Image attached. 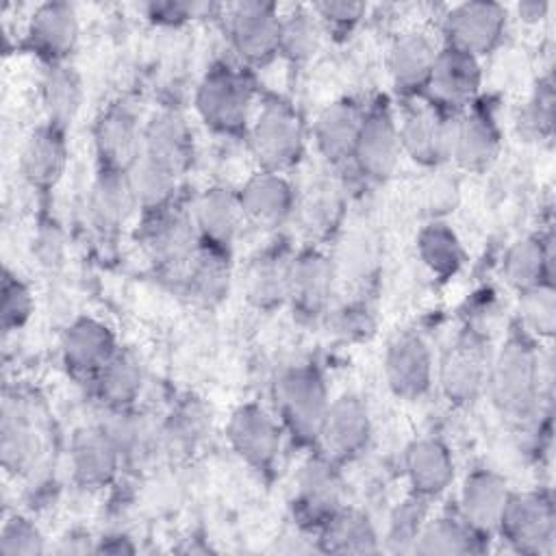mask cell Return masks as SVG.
<instances>
[{"instance_id": "obj_1", "label": "cell", "mask_w": 556, "mask_h": 556, "mask_svg": "<svg viewBox=\"0 0 556 556\" xmlns=\"http://www.w3.org/2000/svg\"><path fill=\"white\" fill-rule=\"evenodd\" d=\"M549 380L552 358H541L521 341L506 343L489 365L486 376L493 404L513 419L530 417Z\"/></svg>"}, {"instance_id": "obj_2", "label": "cell", "mask_w": 556, "mask_h": 556, "mask_svg": "<svg viewBox=\"0 0 556 556\" xmlns=\"http://www.w3.org/2000/svg\"><path fill=\"white\" fill-rule=\"evenodd\" d=\"M276 395L291 432L300 439H315L330 404L319 374L311 367L289 369L278 380Z\"/></svg>"}, {"instance_id": "obj_3", "label": "cell", "mask_w": 556, "mask_h": 556, "mask_svg": "<svg viewBox=\"0 0 556 556\" xmlns=\"http://www.w3.org/2000/svg\"><path fill=\"white\" fill-rule=\"evenodd\" d=\"M252 150L269 169L291 165L302 150V124L293 109L282 102H269L252 126Z\"/></svg>"}, {"instance_id": "obj_4", "label": "cell", "mask_w": 556, "mask_h": 556, "mask_svg": "<svg viewBox=\"0 0 556 556\" xmlns=\"http://www.w3.org/2000/svg\"><path fill=\"white\" fill-rule=\"evenodd\" d=\"M500 528L517 549L530 554L545 552L554 543L552 506L534 493L508 495Z\"/></svg>"}, {"instance_id": "obj_5", "label": "cell", "mask_w": 556, "mask_h": 556, "mask_svg": "<svg viewBox=\"0 0 556 556\" xmlns=\"http://www.w3.org/2000/svg\"><path fill=\"white\" fill-rule=\"evenodd\" d=\"M506 24V11L497 2H463L445 17V33L452 48L467 54L491 50Z\"/></svg>"}, {"instance_id": "obj_6", "label": "cell", "mask_w": 556, "mask_h": 556, "mask_svg": "<svg viewBox=\"0 0 556 556\" xmlns=\"http://www.w3.org/2000/svg\"><path fill=\"white\" fill-rule=\"evenodd\" d=\"M195 106L202 119L213 128L237 130L248 117L250 91L237 74L228 70H213L198 89Z\"/></svg>"}, {"instance_id": "obj_7", "label": "cell", "mask_w": 556, "mask_h": 556, "mask_svg": "<svg viewBox=\"0 0 556 556\" xmlns=\"http://www.w3.org/2000/svg\"><path fill=\"white\" fill-rule=\"evenodd\" d=\"M280 24L282 17L269 2L252 0L237 4L230 22L235 48L254 63L269 59L280 43Z\"/></svg>"}, {"instance_id": "obj_8", "label": "cell", "mask_w": 556, "mask_h": 556, "mask_svg": "<svg viewBox=\"0 0 556 556\" xmlns=\"http://www.w3.org/2000/svg\"><path fill=\"white\" fill-rule=\"evenodd\" d=\"M384 374L389 387L404 397L421 395L432 376V356L428 343L415 332L397 334L384 356Z\"/></svg>"}, {"instance_id": "obj_9", "label": "cell", "mask_w": 556, "mask_h": 556, "mask_svg": "<svg viewBox=\"0 0 556 556\" xmlns=\"http://www.w3.org/2000/svg\"><path fill=\"white\" fill-rule=\"evenodd\" d=\"M332 456L356 454L369 437V413L361 397L341 395L328 404L317 434Z\"/></svg>"}, {"instance_id": "obj_10", "label": "cell", "mask_w": 556, "mask_h": 556, "mask_svg": "<svg viewBox=\"0 0 556 556\" xmlns=\"http://www.w3.org/2000/svg\"><path fill=\"white\" fill-rule=\"evenodd\" d=\"M96 150L104 169L128 172L143 156V130L122 106L106 111L96 124Z\"/></svg>"}, {"instance_id": "obj_11", "label": "cell", "mask_w": 556, "mask_h": 556, "mask_svg": "<svg viewBox=\"0 0 556 556\" xmlns=\"http://www.w3.org/2000/svg\"><path fill=\"white\" fill-rule=\"evenodd\" d=\"M228 439L235 452L256 467H265L276 458L280 432L276 421L256 404L239 406L228 421Z\"/></svg>"}, {"instance_id": "obj_12", "label": "cell", "mask_w": 556, "mask_h": 556, "mask_svg": "<svg viewBox=\"0 0 556 556\" xmlns=\"http://www.w3.org/2000/svg\"><path fill=\"white\" fill-rule=\"evenodd\" d=\"M198 228L193 217L180 211H156L143 230V245L150 256L165 265L185 263L195 256Z\"/></svg>"}, {"instance_id": "obj_13", "label": "cell", "mask_w": 556, "mask_h": 556, "mask_svg": "<svg viewBox=\"0 0 556 556\" xmlns=\"http://www.w3.org/2000/svg\"><path fill=\"white\" fill-rule=\"evenodd\" d=\"M489 376V358L478 341H458L441 363V387L454 402H471Z\"/></svg>"}, {"instance_id": "obj_14", "label": "cell", "mask_w": 556, "mask_h": 556, "mask_svg": "<svg viewBox=\"0 0 556 556\" xmlns=\"http://www.w3.org/2000/svg\"><path fill=\"white\" fill-rule=\"evenodd\" d=\"M119 456V450L100 426L78 430L70 445L74 478L85 486L106 484L117 471Z\"/></svg>"}, {"instance_id": "obj_15", "label": "cell", "mask_w": 556, "mask_h": 556, "mask_svg": "<svg viewBox=\"0 0 556 556\" xmlns=\"http://www.w3.org/2000/svg\"><path fill=\"white\" fill-rule=\"evenodd\" d=\"M63 358L76 374H98L115 354L111 330L91 317L72 321L63 334Z\"/></svg>"}, {"instance_id": "obj_16", "label": "cell", "mask_w": 556, "mask_h": 556, "mask_svg": "<svg viewBox=\"0 0 556 556\" xmlns=\"http://www.w3.org/2000/svg\"><path fill=\"white\" fill-rule=\"evenodd\" d=\"M508 495L506 480L489 469H478L467 476L460 489V510L467 526L476 530L497 528Z\"/></svg>"}, {"instance_id": "obj_17", "label": "cell", "mask_w": 556, "mask_h": 556, "mask_svg": "<svg viewBox=\"0 0 556 556\" xmlns=\"http://www.w3.org/2000/svg\"><path fill=\"white\" fill-rule=\"evenodd\" d=\"M400 150V132L387 113H374L363 119L354 148V156L363 172L374 178H387L397 165Z\"/></svg>"}, {"instance_id": "obj_18", "label": "cell", "mask_w": 556, "mask_h": 556, "mask_svg": "<svg viewBox=\"0 0 556 556\" xmlns=\"http://www.w3.org/2000/svg\"><path fill=\"white\" fill-rule=\"evenodd\" d=\"M189 128L180 113L161 111L143 128V156L178 174L189 161Z\"/></svg>"}, {"instance_id": "obj_19", "label": "cell", "mask_w": 556, "mask_h": 556, "mask_svg": "<svg viewBox=\"0 0 556 556\" xmlns=\"http://www.w3.org/2000/svg\"><path fill=\"white\" fill-rule=\"evenodd\" d=\"M291 202V187L276 172H263L252 176L239 193L243 215L265 228L280 224L289 215Z\"/></svg>"}, {"instance_id": "obj_20", "label": "cell", "mask_w": 556, "mask_h": 556, "mask_svg": "<svg viewBox=\"0 0 556 556\" xmlns=\"http://www.w3.org/2000/svg\"><path fill=\"white\" fill-rule=\"evenodd\" d=\"M404 467L419 495L441 493L454 478V463L447 447L437 439H417L406 447Z\"/></svg>"}, {"instance_id": "obj_21", "label": "cell", "mask_w": 556, "mask_h": 556, "mask_svg": "<svg viewBox=\"0 0 556 556\" xmlns=\"http://www.w3.org/2000/svg\"><path fill=\"white\" fill-rule=\"evenodd\" d=\"M428 83L439 100H445L450 104L465 102L478 91V61L473 54H467L450 46L447 50L437 52Z\"/></svg>"}, {"instance_id": "obj_22", "label": "cell", "mask_w": 556, "mask_h": 556, "mask_svg": "<svg viewBox=\"0 0 556 556\" xmlns=\"http://www.w3.org/2000/svg\"><path fill=\"white\" fill-rule=\"evenodd\" d=\"M363 117L352 102H334L321 111L315 124V139L328 161L354 156Z\"/></svg>"}, {"instance_id": "obj_23", "label": "cell", "mask_w": 556, "mask_h": 556, "mask_svg": "<svg viewBox=\"0 0 556 556\" xmlns=\"http://www.w3.org/2000/svg\"><path fill=\"white\" fill-rule=\"evenodd\" d=\"M397 132L402 148L419 163H434L447 156L450 122H443L432 109L410 111Z\"/></svg>"}, {"instance_id": "obj_24", "label": "cell", "mask_w": 556, "mask_h": 556, "mask_svg": "<svg viewBox=\"0 0 556 556\" xmlns=\"http://www.w3.org/2000/svg\"><path fill=\"white\" fill-rule=\"evenodd\" d=\"M241 217L243 211L239 198H235L224 187L206 189L198 198L193 208V222L198 232H202L215 245H228L235 239Z\"/></svg>"}, {"instance_id": "obj_25", "label": "cell", "mask_w": 556, "mask_h": 556, "mask_svg": "<svg viewBox=\"0 0 556 556\" xmlns=\"http://www.w3.org/2000/svg\"><path fill=\"white\" fill-rule=\"evenodd\" d=\"M495 150L497 132L484 115L469 113L460 119H450L447 156H454L465 167H482L495 156Z\"/></svg>"}, {"instance_id": "obj_26", "label": "cell", "mask_w": 556, "mask_h": 556, "mask_svg": "<svg viewBox=\"0 0 556 556\" xmlns=\"http://www.w3.org/2000/svg\"><path fill=\"white\" fill-rule=\"evenodd\" d=\"M22 172L39 187H50L63 172L65 165V143L61 130L54 126H41L30 132L22 148Z\"/></svg>"}, {"instance_id": "obj_27", "label": "cell", "mask_w": 556, "mask_h": 556, "mask_svg": "<svg viewBox=\"0 0 556 556\" xmlns=\"http://www.w3.org/2000/svg\"><path fill=\"white\" fill-rule=\"evenodd\" d=\"M137 206L130 182L126 172L104 169L89 195V211L93 222L104 230H115L130 217L132 208Z\"/></svg>"}, {"instance_id": "obj_28", "label": "cell", "mask_w": 556, "mask_h": 556, "mask_svg": "<svg viewBox=\"0 0 556 556\" xmlns=\"http://www.w3.org/2000/svg\"><path fill=\"white\" fill-rule=\"evenodd\" d=\"M334 282V265L319 252H306L289 265V295L306 311L328 302Z\"/></svg>"}, {"instance_id": "obj_29", "label": "cell", "mask_w": 556, "mask_h": 556, "mask_svg": "<svg viewBox=\"0 0 556 556\" xmlns=\"http://www.w3.org/2000/svg\"><path fill=\"white\" fill-rule=\"evenodd\" d=\"M37 432L24 406L4 400L0 417V456L9 471L28 469L37 456Z\"/></svg>"}, {"instance_id": "obj_30", "label": "cell", "mask_w": 556, "mask_h": 556, "mask_svg": "<svg viewBox=\"0 0 556 556\" xmlns=\"http://www.w3.org/2000/svg\"><path fill=\"white\" fill-rule=\"evenodd\" d=\"M437 50L421 33L402 35L389 50V72L397 87L415 89L428 83Z\"/></svg>"}, {"instance_id": "obj_31", "label": "cell", "mask_w": 556, "mask_h": 556, "mask_svg": "<svg viewBox=\"0 0 556 556\" xmlns=\"http://www.w3.org/2000/svg\"><path fill=\"white\" fill-rule=\"evenodd\" d=\"M35 46L50 54H65L78 39V15L67 2H46L30 17Z\"/></svg>"}, {"instance_id": "obj_32", "label": "cell", "mask_w": 556, "mask_h": 556, "mask_svg": "<svg viewBox=\"0 0 556 556\" xmlns=\"http://www.w3.org/2000/svg\"><path fill=\"white\" fill-rule=\"evenodd\" d=\"M298 500L308 515L332 517L341 502V480L321 458H311L298 473Z\"/></svg>"}, {"instance_id": "obj_33", "label": "cell", "mask_w": 556, "mask_h": 556, "mask_svg": "<svg viewBox=\"0 0 556 556\" xmlns=\"http://www.w3.org/2000/svg\"><path fill=\"white\" fill-rule=\"evenodd\" d=\"M41 100L50 126L63 130L70 126L83 102V83L74 67L52 65L41 83Z\"/></svg>"}, {"instance_id": "obj_34", "label": "cell", "mask_w": 556, "mask_h": 556, "mask_svg": "<svg viewBox=\"0 0 556 556\" xmlns=\"http://www.w3.org/2000/svg\"><path fill=\"white\" fill-rule=\"evenodd\" d=\"M326 552L337 554H371L378 549L376 530L367 515L358 510H337L321 534Z\"/></svg>"}, {"instance_id": "obj_35", "label": "cell", "mask_w": 556, "mask_h": 556, "mask_svg": "<svg viewBox=\"0 0 556 556\" xmlns=\"http://www.w3.org/2000/svg\"><path fill=\"white\" fill-rule=\"evenodd\" d=\"M143 371L130 352H115L98 371V391L113 408H126L139 393Z\"/></svg>"}, {"instance_id": "obj_36", "label": "cell", "mask_w": 556, "mask_h": 556, "mask_svg": "<svg viewBox=\"0 0 556 556\" xmlns=\"http://www.w3.org/2000/svg\"><path fill=\"white\" fill-rule=\"evenodd\" d=\"M549 265H552L549 243H543L541 239H534V237L517 239L504 256L506 280L519 287L521 291L539 285L545 271L549 269Z\"/></svg>"}, {"instance_id": "obj_37", "label": "cell", "mask_w": 556, "mask_h": 556, "mask_svg": "<svg viewBox=\"0 0 556 556\" xmlns=\"http://www.w3.org/2000/svg\"><path fill=\"white\" fill-rule=\"evenodd\" d=\"M128 182L137 206L161 211L174 193L176 174L156 161L141 156L128 172Z\"/></svg>"}, {"instance_id": "obj_38", "label": "cell", "mask_w": 556, "mask_h": 556, "mask_svg": "<svg viewBox=\"0 0 556 556\" xmlns=\"http://www.w3.org/2000/svg\"><path fill=\"white\" fill-rule=\"evenodd\" d=\"M289 265L280 256H261L245 271V293L256 306H274L289 295Z\"/></svg>"}, {"instance_id": "obj_39", "label": "cell", "mask_w": 556, "mask_h": 556, "mask_svg": "<svg viewBox=\"0 0 556 556\" xmlns=\"http://www.w3.org/2000/svg\"><path fill=\"white\" fill-rule=\"evenodd\" d=\"M421 261L439 276L454 274L463 263V248L445 224H430L417 239Z\"/></svg>"}, {"instance_id": "obj_40", "label": "cell", "mask_w": 556, "mask_h": 556, "mask_svg": "<svg viewBox=\"0 0 556 556\" xmlns=\"http://www.w3.org/2000/svg\"><path fill=\"white\" fill-rule=\"evenodd\" d=\"M319 39L321 28L315 11L295 9L280 24L278 50H282L293 61H306L317 52Z\"/></svg>"}, {"instance_id": "obj_41", "label": "cell", "mask_w": 556, "mask_h": 556, "mask_svg": "<svg viewBox=\"0 0 556 556\" xmlns=\"http://www.w3.org/2000/svg\"><path fill=\"white\" fill-rule=\"evenodd\" d=\"M473 549L476 545L469 528L445 517L426 523L413 547L417 554H469Z\"/></svg>"}, {"instance_id": "obj_42", "label": "cell", "mask_w": 556, "mask_h": 556, "mask_svg": "<svg viewBox=\"0 0 556 556\" xmlns=\"http://www.w3.org/2000/svg\"><path fill=\"white\" fill-rule=\"evenodd\" d=\"M100 428L109 434L122 456L146 454L156 434L141 415L126 413L124 408H113V413Z\"/></svg>"}, {"instance_id": "obj_43", "label": "cell", "mask_w": 556, "mask_h": 556, "mask_svg": "<svg viewBox=\"0 0 556 556\" xmlns=\"http://www.w3.org/2000/svg\"><path fill=\"white\" fill-rule=\"evenodd\" d=\"M426 502L424 497H406L402 504L395 506L389 519V534L387 541L395 552L413 549L417 536L426 526Z\"/></svg>"}, {"instance_id": "obj_44", "label": "cell", "mask_w": 556, "mask_h": 556, "mask_svg": "<svg viewBox=\"0 0 556 556\" xmlns=\"http://www.w3.org/2000/svg\"><path fill=\"white\" fill-rule=\"evenodd\" d=\"M523 321L541 337H552L556 328V295L549 285H534L523 289L521 298Z\"/></svg>"}, {"instance_id": "obj_45", "label": "cell", "mask_w": 556, "mask_h": 556, "mask_svg": "<svg viewBox=\"0 0 556 556\" xmlns=\"http://www.w3.org/2000/svg\"><path fill=\"white\" fill-rule=\"evenodd\" d=\"M43 552V536L39 528L26 517H11L2 526L0 554L4 556H35Z\"/></svg>"}, {"instance_id": "obj_46", "label": "cell", "mask_w": 556, "mask_h": 556, "mask_svg": "<svg viewBox=\"0 0 556 556\" xmlns=\"http://www.w3.org/2000/svg\"><path fill=\"white\" fill-rule=\"evenodd\" d=\"M33 311V298L28 287L13 278L9 271H4L2 278V304H0V317H2V328L9 332L13 328H20Z\"/></svg>"}, {"instance_id": "obj_47", "label": "cell", "mask_w": 556, "mask_h": 556, "mask_svg": "<svg viewBox=\"0 0 556 556\" xmlns=\"http://www.w3.org/2000/svg\"><path fill=\"white\" fill-rule=\"evenodd\" d=\"M193 271H191V287L195 295L204 300L219 298L226 291L228 271L219 256L215 254H200L193 256Z\"/></svg>"}, {"instance_id": "obj_48", "label": "cell", "mask_w": 556, "mask_h": 556, "mask_svg": "<svg viewBox=\"0 0 556 556\" xmlns=\"http://www.w3.org/2000/svg\"><path fill=\"white\" fill-rule=\"evenodd\" d=\"M376 261V245L367 235H352L343 241L337 265L341 271L350 276L367 274V269Z\"/></svg>"}, {"instance_id": "obj_49", "label": "cell", "mask_w": 556, "mask_h": 556, "mask_svg": "<svg viewBox=\"0 0 556 556\" xmlns=\"http://www.w3.org/2000/svg\"><path fill=\"white\" fill-rule=\"evenodd\" d=\"M204 428V415L195 406L182 408L178 415H172L169 424L163 430V439L172 445H191Z\"/></svg>"}, {"instance_id": "obj_50", "label": "cell", "mask_w": 556, "mask_h": 556, "mask_svg": "<svg viewBox=\"0 0 556 556\" xmlns=\"http://www.w3.org/2000/svg\"><path fill=\"white\" fill-rule=\"evenodd\" d=\"M33 254L37 256V263L46 269H56L63 265L65 245L63 237L54 226H41L33 241Z\"/></svg>"}, {"instance_id": "obj_51", "label": "cell", "mask_w": 556, "mask_h": 556, "mask_svg": "<svg viewBox=\"0 0 556 556\" xmlns=\"http://www.w3.org/2000/svg\"><path fill=\"white\" fill-rule=\"evenodd\" d=\"M424 198H426V204L432 213L450 211L456 204L458 185H456L454 178H450L445 174H437L424 187Z\"/></svg>"}, {"instance_id": "obj_52", "label": "cell", "mask_w": 556, "mask_h": 556, "mask_svg": "<svg viewBox=\"0 0 556 556\" xmlns=\"http://www.w3.org/2000/svg\"><path fill=\"white\" fill-rule=\"evenodd\" d=\"M315 15L319 20H326L330 24H339V26H350L354 24L363 11H365V4L363 2H348V0H334V2H317L313 7Z\"/></svg>"}, {"instance_id": "obj_53", "label": "cell", "mask_w": 556, "mask_h": 556, "mask_svg": "<svg viewBox=\"0 0 556 556\" xmlns=\"http://www.w3.org/2000/svg\"><path fill=\"white\" fill-rule=\"evenodd\" d=\"M337 195L330 187H319L311 193V198L304 204V215L308 219V224L319 226L332 219V213L337 211Z\"/></svg>"}, {"instance_id": "obj_54", "label": "cell", "mask_w": 556, "mask_h": 556, "mask_svg": "<svg viewBox=\"0 0 556 556\" xmlns=\"http://www.w3.org/2000/svg\"><path fill=\"white\" fill-rule=\"evenodd\" d=\"M523 117H526V126L536 132L543 126H549L552 124V91L549 89L539 91L534 96V100L528 104Z\"/></svg>"}, {"instance_id": "obj_55", "label": "cell", "mask_w": 556, "mask_h": 556, "mask_svg": "<svg viewBox=\"0 0 556 556\" xmlns=\"http://www.w3.org/2000/svg\"><path fill=\"white\" fill-rule=\"evenodd\" d=\"M152 17H163V20H180V17H193L202 4L193 2H154L148 7Z\"/></svg>"}, {"instance_id": "obj_56", "label": "cell", "mask_w": 556, "mask_h": 556, "mask_svg": "<svg viewBox=\"0 0 556 556\" xmlns=\"http://www.w3.org/2000/svg\"><path fill=\"white\" fill-rule=\"evenodd\" d=\"M549 4L547 2H539V0H528V2H521L517 7L519 11V17H523L526 22H536V20H543L545 13H547Z\"/></svg>"}, {"instance_id": "obj_57", "label": "cell", "mask_w": 556, "mask_h": 556, "mask_svg": "<svg viewBox=\"0 0 556 556\" xmlns=\"http://www.w3.org/2000/svg\"><path fill=\"white\" fill-rule=\"evenodd\" d=\"M132 549L135 547L124 536H109L102 541L100 547H96V552H104V554H130Z\"/></svg>"}]
</instances>
